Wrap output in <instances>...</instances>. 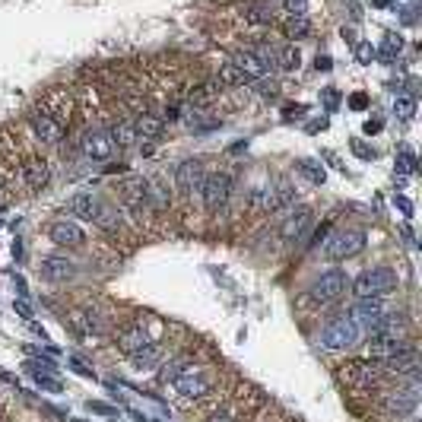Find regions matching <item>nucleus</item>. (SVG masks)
Returning <instances> with one entry per match:
<instances>
[{"label":"nucleus","mask_w":422,"mask_h":422,"mask_svg":"<svg viewBox=\"0 0 422 422\" xmlns=\"http://www.w3.org/2000/svg\"><path fill=\"white\" fill-rule=\"evenodd\" d=\"M67 210L76 216V219L96 222V226H102V228L118 226V213H115V207H108V203H105L99 194H92V191L73 194V197H70V203H67Z\"/></svg>","instance_id":"obj_1"},{"label":"nucleus","mask_w":422,"mask_h":422,"mask_svg":"<svg viewBox=\"0 0 422 422\" xmlns=\"http://www.w3.org/2000/svg\"><path fill=\"white\" fill-rule=\"evenodd\" d=\"M359 333L362 327L349 314H340V318H330L321 327V347L330 349V353H343V349H353L359 343Z\"/></svg>","instance_id":"obj_2"},{"label":"nucleus","mask_w":422,"mask_h":422,"mask_svg":"<svg viewBox=\"0 0 422 422\" xmlns=\"http://www.w3.org/2000/svg\"><path fill=\"white\" fill-rule=\"evenodd\" d=\"M349 286H353L356 298L391 296V292L397 289V270H391V267H372V270H362Z\"/></svg>","instance_id":"obj_3"},{"label":"nucleus","mask_w":422,"mask_h":422,"mask_svg":"<svg viewBox=\"0 0 422 422\" xmlns=\"http://www.w3.org/2000/svg\"><path fill=\"white\" fill-rule=\"evenodd\" d=\"M362 248H365V232L362 228H340V232H333L327 238L324 254L330 261H347V257L362 254Z\"/></svg>","instance_id":"obj_4"},{"label":"nucleus","mask_w":422,"mask_h":422,"mask_svg":"<svg viewBox=\"0 0 422 422\" xmlns=\"http://www.w3.org/2000/svg\"><path fill=\"white\" fill-rule=\"evenodd\" d=\"M416 407H419V381H409L407 388L391 391V394H384V400H381V409L388 416H394V419L413 416Z\"/></svg>","instance_id":"obj_5"},{"label":"nucleus","mask_w":422,"mask_h":422,"mask_svg":"<svg viewBox=\"0 0 422 422\" xmlns=\"http://www.w3.org/2000/svg\"><path fill=\"white\" fill-rule=\"evenodd\" d=\"M347 289H349L347 273L343 270H327L312 283V298L321 302V305H330V302H337L340 296H347Z\"/></svg>","instance_id":"obj_6"},{"label":"nucleus","mask_w":422,"mask_h":422,"mask_svg":"<svg viewBox=\"0 0 422 422\" xmlns=\"http://www.w3.org/2000/svg\"><path fill=\"white\" fill-rule=\"evenodd\" d=\"M201 194H203V207H207L210 213H219V210H226L228 197H232V178L222 175V172L207 175V178H203Z\"/></svg>","instance_id":"obj_7"},{"label":"nucleus","mask_w":422,"mask_h":422,"mask_svg":"<svg viewBox=\"0 0 422 422\" xmlns=\"http://www.w3.org/2000/svg\"><path fill=\"white\" fill-rule=\"evenodd\" d=\"M80 150L89 162H108L115 156V143H111L108 131H99V127H86L80 137Z\"/></svg>","instance_id":"obj_8"},{"label":"nucleus","mask_w":422,"mask_h":422,"mask_svg":"<svg viewBox=\"0 0 422 422\" xmlns=\"http://www.w3.org/2000/svg\"><path fill=\"white\" fill-rule=\"evenodd\" d=\"M172 388L178 391L181 397H203L210 391V378L197 365H187L184 372H178L172 378Z\"/></svg>","instance_id":"obj_9"},{"label":"nucleus","mask_w":422,"mask_h":422,"mask_svg":"<svg viewBox=\"0 0 422 422\" xmlns=\"http://www.w3.org/2000/svg\"><path fill=\"white\" fill-rule=\"evenodd\" d=\"M314 222V213L308 207H296L289 216L283 219V226H279V235L286 238V242H302L305 235H308V228H312Z\"/></svg>","instance_id":"obj_10"},{"label":"nucleus","mask_w":422,"mask_h":422,"mask_svg":"<svg viewBox=\"0 0 422 422\" xmlns=\"http://www.w3.org/2000/svg\"><path fill=\"white\" fill-rule=\"evenodd\" d=\"M29 124H32L35 137L42 140V143H61L64 140V124L61 121H54L48 115V111H29Z\"/></svg>","instance_id":"obj_11"},{"label":"nucleus","mask_w":422,"mask_h":422,"mask_svg":"<svg viewBox=\"0 0 422 422\" xmlns=\"http://www.w3.org/2000/svg\"><path fill=\"white\" fill-rule=\"evenodd\" d=\"M388 314V308H384V302L381 298H356L353 312H349V318L356 321L359 327H365V330H372L374 324H378L381 318Z\"/></svg>","instance_id":"obj_12"},{"label":"nucleus","mask_w":422,"mask_h":422,"mask_svg":"<svg viewBox=\"0 0 422 422\" xmlns=\"http://www.w3.org/2000/svg\"><path fill=\"white\" fill-rule=\"evenodd\" d=\"M203 162L201 159H184L178 162V168H175V184L184 191V194H194V191H201L203 187Z\"/></svg>","instance_id":"obj_13"},{"label":"nucleus","mask_w":422,"mask_h":422,"mask_svg":"<svg viewBox=\"0 0 422 422\" xmlns=\"http://www.w3.org/2000/svg\"><path fill=\"white\" fill-rule=\"evenodd\" d=\"M48 238L54 245H64V248H76V245H83V226L73 219H54L48 226Z\"/></svg>","instance_id":"obj_14"},{"label":"nucleus","mask_w":422,"mask_h":422,"mask_svg":"<svg viewBox=\"0 0 422 422\" xmlns=\"http://www.w3.org/2000/svg\"><path fill=\"white\" fill-rule=\"evenodd\" d=\"M115 343H118L121 353L133 356V353H140V349H143L146 343H152V340H150V333H146L143 324H127L124 330L118 333V340H115Z\"/></svg>","instance_id":"obj_15"},{"label":"nucleus","mask_w":422,"mask_h":422,"mask_svg":"<svg viewBox=\"0 0 422 422\" xmlns=\"http://www.w3.org/2000/svg\"><path fill=\"white\" fill-rule=\"evenodd\" d=\"M42 277L51 279V283H67V279L76 277V263L67 261V257H45L42 261Z\"/></svg>","instance_id":"obj_16"},{"label":"nucleus","mask_w":422,"mask_h":422,"mask_svg":"<svg viewBox=\"0 0 422 422\" xmlns=\"http://www.w3.org/2000/svg\"><path fill=\"white\" fill-rule=\"evenodd\" d=\"M232 64H235V67L245 73V80H261V76H267V73H270V70L263 67V64H261V57H257L251 48L238 51V54L232 57Z\"/></svg>","instance_id":"obj_17"},{"label":"nucleus","mask_w":422,"mask_h":422,"mask_svg":"<svg viewBox=\"0 0 422 422\" xmlns=\"http://www.w3.org/2000/svg\"><path fill=\"white\" fill-rule=\"evenodd\" d=\"M22 178H26V184L32 187V191H42V187L51 181L48 162H45V159H29L26 166H22Z\"/></svg>","instance_id":"obj_18"},{"label":"nucleus","mask_w":422,"mask_h":422,"mask_svg":"<svg viewBox=\"0 0 422 422\" xmlns=\"http://www.w3.org/2000/svg\"><path fill=\"white\" fill-rule=\"evenodd\" d=\"M248 207L257 210V213H273V210H279L277 187H254L248 194Z\"/></svg>","instance_id":"obj_19"},{"label":"nucleus","mask_w":422,"mask_h":422,"mask_svg":"<svg viewBox=\"0 0 422 422\" xmlns=\"http://www.w3.org/2000/svg\"><path fill=\"white\" fill-rule=\"evenodd\" d=\"M131 124H133V131H137L140 140H156L162 133V127H166V121L156 118V115H146V111H143V115H137V118L131 121Z\"/></svg>","instance_id":"obj_20"},{"label":"nucleus","mask_w":422,"mask_h":422,"mask_svg":"<svg viewBox=\"0 0 422 422\" xmlns=\"http://www.w3.org/2000/svg\"><path fill=\"white\" fill-rule=\"evenodd\" d=\"M108 137H111V143L118 146V150H131V146L140 140L131 121H115V124L108 127Z\"/></svg>","instance_id":"obj_21"},{"label":"nucleus","mask_w":422,"mask_h":422,"mask_svg":"<svg viewBox=\"0 0 422 422\" xmlns=\"http://www.w3.org/2000/svg\"><path fill=\"white\" fill-rule=\"evenodd\" d=\"M131 359H133V368H137V372H150V368H156L162 362V347L159 343H146V347L140 349V353H133Z\"/></svg>","instance_id":"obj_22"},{"label":"nucleus","mask_w":422,"mask_h":422,"mask_svg":"<svg viewBox=\"0 0 422 422\" xmlns=\"http://www.w3.org/2000/svg\"><path fill=\"white\" fill-rule=\"evenodd\" d=\"M245 20L254 22V26H267V22H273V3L270 0H261V3H248V7L242 10Z\"/></svg>","instance_id":"obj_23"},{"label":"nucleus","mask_w":422,"mask_h":422,"mask_svg":"<svg viewBox=\"0 0 422 422\" xmlns=\"http://www.w3.org/2000/svg\"><path fill=\"white\" fill-rule=\"evenodd\" d=\"M76 324H80V330H83V333H89V337H102V333H105L102 314H99V312H89V308L76 314Z\"/></svg>","instance_id":"obj_24"},{"label":"nucleus","mask_w":422,"mask_h":422,"mask_svg":"<svg viewBox=\"0 0 422 422\" xmlns=\"http://www.w3.org/2000/svg\"><path fill=\"white\" fill-rule=\"evenodd\" d=\"M308 32H312L308 16H289V20H286V38H289V42H302V38H308Z\"/></svg>","instance_id":"obj_25"},{"label":"nucleus","mask_w":422,"mask_h":422,"mask_svg":"<svg viewBox=\"0 0 422 422\" xmlns=\"http://www.w3.org/2000/svg\"><path fill=\"white\" fill-rule=\"evenodd\" d=\"M298 64H302V54H298L296 45H286V48L277 54V67H279V70H286V73H296Z\"/></svg>","instance_id":"obj_26"},{"label":"nucleus","mask_w":422,"mask_h":422,"mask_svg":"<svg viewBox=\"0 0 422 422\" xmlns=\"http://www.w3.org/2000/svg\"><path fill=\"white\" fill-rule=\"evenodd\" d=\"M400 48H403V38H400V35H394V32H388V35H384V42H381V48H374V51H378L381 61H394Z\"/></svg>","instance_id":"obj_27"},{"label":"nucleus","mask_w":422,"mask_h":422,"mask_svg":"<svg viewBox=\"0 0 422 422\" xmlns=\"http://www.w3.org/2000/svg\"><path fill=\"white\" fill-rule=\"evenodd\" d=\"M219 83H226V86H238V83H245V73H242V70H238L232 61H226V64L219 67Z\"/></svg>","instance_id":"obj_28"},{"label":"nucleus","mask_w":422,"mask_h":422,"mask_svg":"<svg viewBox=\"0 0 422 422\" xmlns=\"http://www.w3.org/2000/svg\"><path fill=\"white\" fill-rule=\"evenodd\" d=\"M298 172L312 181V184H324V168H321L314 159H302L298 162Z\"/></svg>","instance_id":"obj_29"},{"label":"nucleus","mask_w":422,"mask_h":422,"mask_svg":"<svg viewBox=\"0 0 422 422\" xmlns=\"http://www.w3.org/2000/svg\"><path fill=\"white\" fill-rule=\"evenodd\" d=\"M254 92L261 99H267V102H273V99H279V83L277 80H267V76H261L254 83Z\"/></svg>","instance_id":"obj_30"},{"label":"nucleus","mask_w":422,"mask_h":422,"mask_svg":"<svg viewBox=\"0 0 422 422\" xmlns=\"http://www.w3.org/2000/svg\"><path fill=\"white\" fill-rule=\"evenodd\" d=\"M251 51H254V54L261 57V64H263L267 70L277 67V54H279L277 48H270V45H257V48H251Z\"/></svg>","instance_id":"obj_31"},{"label":"nucleus","mask_w":422,"mask_h":422,"mask_svg":"<svg viewBox=\"0 0 422 422\" xmlns=\"http://www.w3.org/2000/svg\"><path fill=\"white\" fill-rule=\"evenodd\" d=\"M353 48H356V61H359V64H372L374 57H378V51H374L372 42H356Z\"/></svg>","instance_id":"obj_32"},{"label":"nucleus","mask_w":422,"mask_h":422,"mask_svg":"<svg viewBox=\"0 0 422 422\" xmlns=\"http://www.w3.org/2000/svg\"><path fill=\"white\" fill-rule=\"evenodd\" d=\"M394 111L400 115V118H413V111H416V99H409V96L394 99Z\"/></svg>","instance_id":"obj_33"},{"label":"nucleus","mask_w":422,"mask_h":422,"mask_svg":"<svg viewBox=\"0 0 422 422\" xmlns=\"http://www.w3.org/2000/svg\"><path fill=\"white\" fill-rule=\"evenodd\" d=\"M216 89H219V86H216V83H207V86H203V89L191 92V102H197V105H201V102H210V99L216 96Z\"/></svg>","instance_id":"obj_34"},{"label":"nucleus","mask_w":422,"mask_h":422,"mask_svg":"<svg viewBox=\"0 0 422 422\" xmlns=\"http://www.w3.org/2000/svg\"><path fill=\"white\" fill-rule=\"evenodd\" d=\"M187 365H191V359H175V362H168V368H162V378H166V381H172L175 374H178V372H184Z\"/></svg>","instance_id":"obj_35"},{"label":"nucleus","mask_w":422,"mask_h":422,"mask_svg":"<svg viewBox=\"0 0 422 422\" xmlns=\"http://www.w3.org/2000/svg\"><path fill=\"white\" fill-rule=\"evenodd\" d=\"M283 7L289 16H305L308 13V0H283Z\"/></svg>","instance_id":"obj_36"},{"label":"nucleus","mask_w":422,"mask_h":422,"mask_svg":"<svg viewBox=\"0 0 422 422\" xmlns=\"http://www.w3.org/2000/svg\"><path fill=\"white\" fill-rule=\"evenodd\" d=\"M397 168H400L403 175H409V172H416V156L409 150H403L400 152V162H397Z\"/></svg>","instance_id":"obj_37"},{"label":"nucleus","mask_w":422,"mask_h":422,"mask_svg":"<svg viewBox=\"0 0 422 422\" xmlns=\"http://www.w3.org/2000/svg\"><path fill=\"white\" fill-rule=\"evenodd\" d=\"M353 150H356V156H362V159H374V156H378V150L365 146L362 140H353Z\"/></svg>","instance_id":"obj_38"},{"label":"nucleus","mask_w":422,"mask_h":422,"mask_svg":"<svg viewBox=\"0 0 422 422\" xmlns=\"http://www.w3.org/2000/svg\"><path fill=\"white\" fill-rule=\"evenodd\" d=\"M349 108H356V111L368 108V96H365V92H353V96H349Z\"/></svg>","instance_id":"obj_39"},{"label":"nucleus","mask_w":422,"mask_h":422,"mask_svg":"<svg viewBox=\"0 0 422 422\" xmlns=\"http://www.w3.org/2000/svg\"><path fill=\"white\" fill-rule=\"evenodd\" d=\"M35 381H38V388H48V391H61V384H57L54 378H45V374L35 372Z\"/></svg>","instance_id":"obj_40"},{"label":"nucleus","mask_w":422,"mask_h":422,"mask_svg":"<svg viewBox=\"0 0 422 422\" xmlns=\"http://www.w3.org/2000/svg\"><path fill=\"white\" fill-rule=\"evenodd\" d=\"M394 207H397V210H400V213H403V216H413V203H409V201H407V197H394Z\"/></svg>","instance_id":"obj_41"},{"label":"nucleus","mask_w":422,"mask_h":422,"mask_svg":"<svg viewBox=\"0 0 422 422\" xmlns=\"http://www.w3.org/2000/svg\"><path fill=\"white\" fill-rule=\"evenodd\" d=\"M302 115H305V105H286V121L302 118Z\"/></svg>","instance_id":"obj_42"},{"label":"nucleus","mask_w":422,"mask_h":422,"mask_svg":"<svg viewBox=\"0 0 422 422\" xmlns=\"http://www.w3.org/2000/svg\"><path fill=\"white\" fill-rule=\"evenodd\" d=\"M337 102H340V92H337V89H327V92H324V105L333 111V108H337Z\"/></svg>","instance_id":"obj_43"},{"label":"nucleus","mask_w":422,"mask_h":422,"mask_svg":"<svg viewBox=\"0 0 422 422\" xmlns=\"http://www.w3.org/2000/svg\"><path fill=\"white\" fill-rule=\"evenodd\" d=\"M70 368H73L76 374H83V378H92V372H89V368H86L80 359H70Z\"/></svg>","instance_id":"obj_44"},{"label":"nucleus","mask_w":422,"mask_h":422,"mask_svg":"<svg viewBox=\"0 0 422 422\" xmlns=\"http://www.w3.org/2000/svg\"><path fill=\"white\" fill-rule=\"evenodd\" d=\"M314 67H318V70H330V67H333V61H330V57H327V54H318V61H314Z\"/></svg>","instance_id":"obj_45"},{"label":"nucleus","mask_w":422,"mask_h":422,"mask_svg":"<svg viewBox=\"0 0 422 422\" xmlns=\"http://www.w3.org/2000/svg\"><path fill=\"white\" fill-rule=\"evenodd\" d=\"M86 407H89L92 409V413H105V416H108V413H115V409H111V407H105V403H86Z\"/></svg>","instance_id":"obj_46"},{"label":"nucleus","mask_w":422,"mask_h":422,"mask_svg":"<svg viewBox=\"0 0 422 422\" xmlns=\"http://www.w3.org/2000/svg\"><path fill=\"white\" fill-rule=\"evenodd\" d=\"M340 35H343V42L356 45V32H353V29H347V26H343V29H340Z\"/></svg>","instance_id":"obj_47"},{"label":"nucleus","mask_w":422,"mask_h":422,"mask_svg":"<svg viewBox=\"0 0 422 422\" xmlns=\"http://www.w3.org/2000/svg\"><path fill=\"white\" fill-rule=\"evenodd\" d=\"M381 131V121H368L365 124V133H378Z\"/></svg>","instance_id":"obj_48"},{"label":"nucleus","mask_w":422,"mask_h":422,"mask_svg":"<svg viewBox=\"0 0 422 422\" xmlns=\"http://www.w3.org/2000/svg\"><path fill=\"white\" fill-rule=\"evenodd\" d=\"M16 312H20L22 318H32V312H29V305H26V302H20V305H16Z\"/></svg>","instance_id":"obj_49"},{"label":"nucleus","mask_w":422,"mask_h":422,"mask_svg":"<svg viewBox=\"0 0 422 422\" xmlns=\"http://www.w3.org/2000/svg\"><path fill=\"white\" fill-rule=\"evenodd\" d=\"M210 422H235V419H232V416H226V413H216Z\"/></svg>","instance_id":"obj_50"},{"label":"nucleus","mask_w":422,"mask_h":422,"mask_svg":"<svg viewBox=\"0 0 422 422\" xmlns=\"http://www.w3.org/2000/svg\"><path fill=\"white\" fill-rule=\"evenodd\" d=\"M372 3H374V7H381V10L391 7V0H372Z\"/></svg>","instance_id":"obj_51"},{"label":"nucleus","mask_w":422,"mask_h":422,"mask_svg":"<svg viewBox=\"0 0 422 422\" xmlns=\"http://www.w3.org/2000/svg\"><path fill=\"white\" fill-rule=\"evenodd\" d=\"M73 422H80V419H73Z\"/></svg>","instance_id":"obj_52"}]
</instances>
